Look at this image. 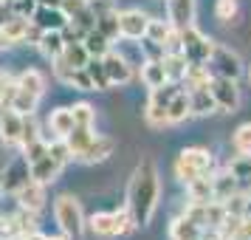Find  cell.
<instances>
[{"mask_svg": "<svg viewBox=\"0 0 251 240\" xmlns=\"http://www.w3.org/2000/svg\"><path fill=\"white\" fill-rule=\"evenodd\" d=\"M96 31H102L110 43L113 40H119V9H113V12H104L96 17V26H93Z\"/></svg>", "mask_w": 251, "mask_h": 240, "instance_id": "cell-32", "label": "cell"}, {"mask_svg": "<svg viewBox=\"0 0 251 240\" xmlns=\"http://www.w3.org/2000/svg\"><path fill=\"white\" fill-rule=\"evenodd\" d=\"M65 85L76 88V91H93V82H91V77H88V71L85 68H74L71 71L68 80H65Z\"/></svg>", "mask_w": 251, "mask_h": 240, "instance_id": "cell-40", "label": "cell"}, {"mask_svg": "<svg viewBox=\"0 0 251 240\" xmlns=\"http://www.w3.org/2000/svg\"><path fill=\"white\" fill-rule=\"evenodd\" d=\"M141 80H144L147 88H158V85H164V82H170V80H167V74H164L161 57L144 59V65H141Z\"/></svg>", "mask_w": 251, "mask_h": 240, "instance_id": "cell-28", "label": "cell"}, {"mask_svg": "<svg viewBox=\"0 0 251 240\" xmlns=\"http://www.w3.org/2000/svg\"><path fill=\"white\" fill-rule=\"evenodd\" d=\"M231 144L240 156H251V122L240 125L234 133H231Z\"/></svg>", "mask_w": 251, "mask_h": 240, "instance_id": "cell-36", "label": "cell"}, {"mask_svg": "<svg viewBox=\"0 0 251 240\" xmlns=\"http://www.w3.org/2000/svg\"><path fill=\"white\" fill-rule=\"evenodd\" d=\"M113 9H116L113 0H93V3H91L93 17H99V14H104V12H113Z\"/></svg>", "mask_w": 251, "mask_h": 240, "instance_id": "cell-44", "label": "cell"}, {"mask_svg": "<svg viewBox=\"0 0 251 240\" xmlns=\"http://www.w3.org/2000/svg\"><path fill=\"white\" fill-rule=\"evenodd\" d=\"M82 46H85V51H88L91 57H104V54L110 51V40H107L102 31L91 28V31H85V37H82Z\"/></svg>", "mask_w": 251, "mask_h": 240, "instance_id": "cell-29", "label": "cell"}, {"mask_svg": "<svg viewBox=\"0 0 251 240\" xmlns=\"http://www.w3.org/2000/svg\"><path fill=\"white\" fill-rule=\"evenodd\" d=\"M54 220H57L59 232L65 238H79V235H85V212H82V204L74 195L62 192L54 198Z\"/></svg>", "mask_w": 251, "mask_h": 240, "instance_id": "cell-3", "label": "cell"}, {"mask_svg": "<svg viewBox=\"0 0 251 240\" xmlns=\"http://www.w3.org/2000/svg\"><path fill=\"white\" fill-rule=\"evenodd\" d=\"M243 217H246V220H251V195L246 198V204H243Z\"/></svg>", "mask_w": 251, "mask_h": 240, "instance_id": "cell-46", "label": "cell"}, {"mask_svg": "<svg viewBox=\"0 0 251 240\" xmlns=\"http://www.w3.org/2000/svg\"><path fill=\"white\" fill-rule=\"evenodd\" d=\"M234 14H237V0H217V20L231 23Z\"/></svg>", "mask_w": 251, "mask_h": 240, "instance_id": "cell-43", "label": "cell"}, {"mask_svg": "<svg viewBox=\"0 0 251 240\" xmlns=\"http://www.w3.org/2000/svg\"><path fill=\"white\" fill-rule=\"evenodd\" d=\"M14 201H17V209H25V212H34L37 215V212L46 206V184L28 178V181L14 192Z\"/></svg>", "mask_w": 251, "mask_h": 240, "instance_id": "cell-12", "label": "cell"}, {"mask_svg": "<svg viewBox=\"0 0 251 240\" xmlns=\"http://www.w3.org/2000/svg\"><path fill=\"white\" fill-rule=\"evenodd\" d=\"M37 232V215L34 212H25V209H17L14 215L3 217V226H0V240H12V238H25Z\"/></svg>", "mask_w": 251, "mask_h": 240, "instance_id": "cell-8", "label": "cell"}, {"mask_svg": "<svg viewBox=\"0 0 251 240\" xmlns=\"http://www.w3.org/2000/svg\"><path fill=\"white\" fill-rule=\"evenodd\" d=\"M212 164H215V159L206 147H183L172 164V170H175V178L181 184H189L198 181V178H206L212 172Z\"/></svg>", "mask_w": 251, "mask_h": 240, "instance_id": "cell-2", "label": "cell"}, {"mask_svg": "<svg viewBox=\"0 0 251 240\" xmlns=\"http://www.w3.org/2000/svg\"><path fill=\"white\" fill-rule=\"evenodd\" d=\"M71 113H74V127H93L96 125V110L88 102H76L71 107Z\"/></svg>", "mask_w": 251, "mask_h": 240, "instance_id": "cell-35", "label": "cell"}, {"mask_svg": "<svg viewBox=\"0 0 251 240\" xmlns=\"http://www.w3.org/2000/svg\"><path fill=\"white\" fill-rule=\"evenodd\" d=\"M31 23L40 31H62L68 26V14L62 12L59 6H37L31 14Z\"/></svg>", "mask_w": 251, "mask_h": 240, "instance_id": "cell-15", "label": "cell"}, {"mask_svg": "<svg viewBox=\"0 0 251 240\" xmlns=\"http://www.w3.org/2000/svg\"><path fill=\"white\" fill-rule=\"evenodd\" d=\"M189 93V107H192L195 116H209L217 110L215 99H212V93H209V88H198V91H186Z\"/></svg>", "mask_w": 251, "mask_h": 240, "instance_id": "cell-25", "label": "cell"}, {"mask_svg": "<svg viewBox=\"0 0 251 240\" xmlns=\"http://www.w3.org/2000/svg\"><path fill=\"white\" fill-rule=\"evenodd\" d=\"M48 156L57 159L62 167H65L68 161H74V153H71V147H68L65 138H51V141H48Z\"/></svg>", "mask_w": 251, "mask_h": 240, "instance_id": "cell-37", "label": "cell"}, {"mask_svg": "<svg viewBox=\"0 0 251 240\" xmlns=\"http://www.w3.org/2000/svg\"><path fill=\"white\" fill-rule=\"evenodd\" d=\"M59 57H62V62L71 65V68H85V62L91 59V54L85 51L82 40H71V43H65V48H62Z\"/></svg>", "mask_w": 251, "mask_h": 240, "instance_id": "cell-27", "label": "cell"}, {"mask_svg": "<svg viewBox=\"0 0 251 240\" xmlns=\"http://www.w3.org/2000/svg\"><path fill=\"white\" fill-rule=\"evenodd\" d=\"M212 48H215V43L206 34H201L195 26H186L181 31V54L186 57V62H206Z\"/></svg>", "mask_w": 251, "mask_h": 240, "instance_id": "cell-6", "label": "cell"}, {"mask_svg": "<svg viewBox=\"0 0 251 240\" xmlns=\"http://www.w3.org/2000/svg\"><path fill=\"white\" fill-rule=\"evenodd\" d=\"M249 80H251V71H249Z\"/></svg>", "mask_w": 251, "mask_h": 240, "instance_id": "cell-53", "label": "cell"}, {"mask_svg": "<svg viewBox=\"0 0 251 240\" xmlns=\"http://www.w3.org/2000/svg\"><path fill=\"white\" fill-rule=\"evenodd\" d=\"M0 226H3V215H0Z\"/></svg>", "mask_w": 251, "mask_h": 240, "instance_id": "cell-52", "label": "cell"}, {"mask_svg": "<svg viewBox=\"0 0 251 240\" xmlns=\"http://www.w3.org/2000/svg\"><path fill=\"white\" fill-rule=\"evenodd\" d=\"M228 172H231L240 184L251 181V156H237V159L228 164Z\"/></svg>", "mask_w": 251, "mask_h": 240, "instance_id": "cell-39", "label": "cell"}, {"mask_svg": "<svg viewBox=\"0 0 251 240\" xmlns=\"http://www.w3.org/2000/svg\"><path fill=\"white\" fill-rule=\"evenodd\" d=\"M28 28H31V20L28 17H17V14H6V20H0V31H3V43L6 46H20L28 37Z\"/></svg>", "mask_w": 251, "mask_h": 240, "instance_id": "cell-16", "label": "cell"}, {"mask_svg": "<svg viewBox=\"0 0 251 240\" xmlns=\"http://www.w3.org/2000/svg\"><path fill=\"white\" fill-rule=\"evenodd\" d=\"M85 71L93 82V91H107L110 88V80H107V71H104V62L102 57H91L85 62Z\"/></svg>", "mask_w": 251, "mask_h": 240, "instance_id": "cell-31", "label": "cell"}, {"mask_svg": "<svg viewBox=\"0 0 251 240\" xmlns=\"http://www.w3.org/2000/svg\"><path fill=\"white\" fill-rule=\"evenodd\" d=\"M14 82H17L20 91L34 93V96H40V99H43V93H46V77H43L37 68H25L23 74L14 77Z\"/></svg>", "mask_w": 251, "mask_h": 240, "instance_id": "cell-22", "label": "cell"}, {"mask_svg": "<svg viewBox=\"0 0 251 240\" xmlns=\"http://www.w3.org/2000/svg\"><path fill=\"white\" fill-rule=\"evenodd\" d=\"M37 138H46V136L40 133V125H37L34 113L23 116V130H20V144H17V147H25L28 141H37Z\"/></svg>", "mask_w": 251, "mask_h": 240, "instance_id": "cell-38", "label": "cell"}, {"mask_svg": "<svg viewBox=\"0 0 251 240\" xmlns=\"http://www.w3.org/2000/svg\"><path fill=\"white\" fill-rule=\"evenodd\" d=\"M206 65H209V71H212L215 77H228V80H237L240 74H243V62H240V57L231 51V48L217 46V43H215V48H212L209 59H206Z\"/></svg>", "mask_w": 251, "mask_h": 240, "instance_id": "cell-7", "label": "cell"}, {"mask_svg": "<svg viewBox=\"0 0 251 240\" xmlns=\"http://www.w3.org/2000/svg\"><path fill=\"white\" fill-rule=\"evenodd\" d=\"M192 116V107H189V93L178 91L167 105V125H181Z\"/></svg>", "mask_w": 251, "mask_h": 240, "instance_id": "cell-19", "label": "cell"}, {"mask_svg": "<svg viewBox=\"0 0 251 240\" xmlns=\"http://www.w3.org/2000/svg\"><path fill=\"white\" fill-rule=\"evenodd\" d=\"M158 198H161V181H158V170L150 159H144L138 164L133 175H130V184H127V215L133 220V226H147L155 209H158Z\"/></svg>", "mask_w": 251, "mask_h": 240, "instance_id": "cell-1", "label": "cell"}, {"mask_svg": "<svg viewBox=\"0 0 251 240\" xmlns=\"http://www.w3.org/2000/svg\"><path fill=\"white\" fill-rule=\"evenodd\" d=\"M209 93L215 99L217 110L223 113H234L240 105V88H237V80H228V77H215L209 80Z\"/></svg>", "mask_w": 251, "mask_h": 240, "instance_id": "cell-5", "label": "cell"}, {"mask_svg": "<svg viewBox=\"0 0 251 240\" xmlns=\"http://www.w3.org/2000/svg\"><path fill=\"white\" fill-rule=\"evenodd\" d=\"M48 127H51V133L57 138H65L74 130V113H71V107H57V110H51L48 116Z\"/></svg>", "mask_w": 251, "mask_h": 240, "instance_id": "cell-24", "label": "cell"}, {"mask_svg": "<svg viewBox=\"0 0 251 240\" xmlns=\"http://www.w3.org/2000/svg\"><path fill=\"white\" fill-rule=\"evenodd\" d=\"M46 240H71V238H65V235H59V238H46Z\"/></svg>", "mask_w": 251, "mask_h": 240, "instance_id": "cell-48", "label": "cell"}, {"mask_svg": "<svg viewBox=\"0 0 251 240\" xmlns=\"http://www.w3.org/2000/svg\"><path fill=\"white\" fill-rule=\"evenodd\" d=\"M93 133H96L93 127H74L68 136H65V141H68L71 153H74V159H76L82 150H85V144H88V141L93 138Z\"/></svg>", "mask_w": 251, "mask_h": 240, "instance_id": "cell-34", "label": "cell"}, {"mask_svg": "<svg viewBox=\"0 0 251 240\" xmlns=\"http://www.w3.org/2000/svg\"><path fill=\"white\" fill-rule=\"evenodd\" d=\"M12 240H46L43 232H31V235H25V238H12Z\"/></svg>", "mask_w": 251, "mask_h": 240, "instance_id": "cell-45", "label": "cell"}, {"mask_svg": "<svg viewBox=\"0 0 251 240\" xmlns=\"http://www.w3.org/2000/svg\"><path fill=\"white\" fill-rule=\"evenodd\" d=\"M62 0H37V6H59Z\"/></svg>", "mask_w": 251, "mask_h": 240, "instance_id": "cell-47", "label": "cell"}, {"mask_svg": "<svg viewBox=\"0 0 251 240\" xmlns=\"http://www.w3.org/2000/svg\"><path fill=\"white\" fill-rule=\"evenodd\" d=\"M113 150H116V141L110 136L93 133V138L85 144V150L76 156V161H82V164H99V161L110 159V156H113Z\"/></svg>", "mask_w": 251, "mask_h": 240, "instance_id": "cell-13", "label": "cell"}, {"mask_svg": "<svg viewBox=\"0 0 251 240\" xmlns=\"http://www.w3.org/2000/svg\"><path fill=\"white\" fill-rule=\"evenodd\" d=\"M0 48H6V43H3V31H0Z\"/></svg>", "mask_w": 251, "mask_h": 240, "instance_id": "cell-50", "label": "cell"}, {"mask_svg": "<svg viewBox=\"0 0 251 240\" xmlns=\"http://www.w3.org/2000/svg\"><path fill=\"white\" fill-rule=\"evenodd\" d=\"M20 153H23L25 159H28V164H31V161H37L40 156H46V153H48V138H37V141H28L25 147H20Z\"/></svg>", "mask_w": 251, "mask_h": 240, "instance_id": "cell-41", "label": "cell"}, {"mask_svg": "<svg viewBox=\"0 0 251 240\" xmlns=\"http://www.w3.org/2000/svg\"><path fill=\"white\" fill-rule=\"evenodd\" d=\"M0 195H3V170H0Z\"/></svg>", "mask_w": 251, "mask_h": 240, "instance_id": "cell-49", "label": "cell"}, {"mask_svg": "<svg viewBox=\"0 0 251 240\" xmlns=\"http://www.w3.org/2000/svg\"><path fill=\"white\" fill-rule=\"evenodd\" d=\"M167 20L172 28L183 31L195 20V0H167Z\"/></svg>", "mask_w": 251, "mask_h": 240, "instance_id": "cell-17", "label": "cell"}, {"mask_svg": "<svg viewBox=\"0 0 251 240\" xmlns=\"http://www.w3.org/2000/svg\"><path fill=\"white\" fill-rule=\"evenodd\" d=\"M201 235H203V229L198 226L189 215H181L170 226V238L172 240H201Z\"/></svg>", "mask_w": 251, "mask_h": 240, "instance_id": "cell-23", "label": "cell"}, {"mask_svg": "<svg viewBox=\"0 0 251 240\" xmlns=\"http://www.w3.org/2000/svg\"><path fill=\"white\" fill-rule=\"evenodd\" d=\"M82 3H88V6H91V3H93V0H82Z\"/></svg>", "mask_w": 251, "mask_h": 240, "instance_id": "cell-51", "label": "cell"}, {"mask_svg": "<svg viewBox=\"0 0 251 240\" xmlns=\"http://www.w3.org/2000/svg\"><path fill=\"white\" fill-rule=\"evenodd\" d=\"M37 48L48 59H57L62 54V48H65V37H62V31H43L40 40H37Z\"/></svg>", "mask_w": 251, "mask_h": 240, "instance_id": "cell-26", "label": "cell"}, {"mask_svg": "<svg viewBox=\"0 0 251 240\" xmlns=\"http://www.w3.org/2000/svg\"><path fill=\"white\" fill-rule=\"evenodd\" d=\"M212 178V192H215V201H228L231 195H237V187H240V181L231 175V172H220V175H209Z\"/></svg>", "mask_w": 251, "mask_h": 240, "instance_id": "cell-20", "label": "cell"}, {"mask_svg": "<svg viewBox=\"0 0 251 240\" xmlns=\"http://www.w3.org/2000/svg\"><path fill=\"white\" fill-rule=\"evenodd\" d=\"M28 178H31V167H28V159L20 153V156H14V159L6 164V170H3V192L14 195Z\"/></svg>", "mask_w": 251, "mask_h": 240, "instance_id": "cell-11", "label": "cell"}, {"mask_svg": "<svg viewBox=\"0 0 251 240\" xmlns=\"http://www.w3.org/2000/svg\"><path fill=\"white\" fill-rule=\"evenodd\" d=\"M20 130H23V116L17 113L12 105L0 102V141L6 147H17L20 144Z\"/></svg>", "mask_w": 251, "mask_h": 240, "instance_id": "cell-10", "label": "cell"}, {"mask_svg": "<svg viewBox=\"0 0 251 240\" xmlns=\"http://www.w3.org/2000/svg\"><path fill=\"white\" fill-rule=\"evenodd\" d=\"M161 65H164V74L170 82H178L181 85L183 80V71H186V57L181 51H164L161 54Z\"/></svg>", "mask_w": 251, "mask_h": 240, "instance_id": "cell-21", "label": "cell"}, {"mask_svg": "<svg viewBox=\"0 0 251 240\" xmlns=\"http://www.w3.org/2000/svg\"><path fill=\"white\" fill-rule=\"evenodd\" d=\"M17 110L20 116H31L37 110V105H40V96H34V93H28V91H14V96H12V102H9Z\"/></svg>", "mask_w": 251, "mask_h": 240, "instance_id": "cell-33", "label": "cell"}, {"mask_svg": "<svg viewBox=\"0 0 251 240\" xmlns=\"http://www.w3.org/2000/svg\"><path fill=\"white\" fill-rule=\"evenodd\" d=\"M147 23H150V14H144L141 9H125V12H119V37L144 40Z\"/></svg>", "mask_w": 251, "mask_h": 240, "instance_id": "cell-9", "label": "cell"}, {"mask_svg": "<svg viewBox=\"0 0 251 240\" xmlns=\"http://www.w3.org/2000/svg\"><path fill=\"white\" fill-rule=\"evenodd\" d=\"M34 9H37V0H9V12L17 14V17H28L31 20Z\"/></svg>", "mask_w": 251, "mask_h": 240, "instance_id": "cell-42", "label": "cell"}, {"mask_svg": "<svg viewBox=\"0 0 251 240\" xmlns=\"http://www.w3.org/2000/svg\"><path fill=\"white\" fill-rule=\"evenodd\" d=\"M85 229H91L96 238H122L136 226L127 209H113V212H93L91 217H85Z\"/></svg>", "mask_w": 251, "mask_h": 240, "instance_id": "cell-4", "label": "cell"}, {"mask_svg": "<svg viewBox=\"0 0 251 240\" xmlns=\"http://www.w3.org/2000/svg\"><path fill=\"white\" fill-rule=\"evenodd\" d=\"M186 192H189V201L192 204H209L215 201V192H212V178H198V181H189L186 184Z\"/></svg>", "mask_w": 251, "mask_h": 240, "instance_id": "cell-30", "label": "cell"}, {"mask_svg": "<svg viewBox=\"0 0 251 240\" xmlns=\"http://www.w3.org/2000/svg\"><path fill=\"white\" fill-rule=\"evenodd\" d=\"M102 62H104V71H107V80H110V88L113 85H127V82L133 80V65L127 62L125 54H119V51L110 48L102 57Z\"/></svg>", "mask_w": 251, "mask_h": 240, "instance_id": "cell-14", "label": "cell"}, {"mask_svg": "<svg viewBox=\"0 0 251 240\" xmlns=\"http://www.w3.org/2000/svg\"><path fill=\"white\" fill-rule=\"evenodd\" d=\"M28 167H31V178H34V181H40V184H54L59 178V172H62V164H59L57 159H51V156H40V159L37 161H31V164H28Z\"/></svg>", "mask_w": 251, "mask_h": 240, "instance_id": "cell-18", "label": "cell"}]
</instances>
